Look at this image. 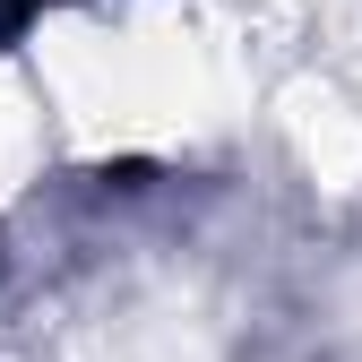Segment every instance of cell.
<instances>
[{"instance_id":"obj_1","label":"cell","mask_w":362,"mask_h":362,"mask_svg":"<svg viewBox=\"0 0 362 362\" xmlns=\"http://www.w3.org/2000/svg\"><path fill=\"white\" fill-rule=\"evenodd\" d=\"M35 9H43V0H0V35H18V26H26Z\"/></svg>"}]
</instances>
